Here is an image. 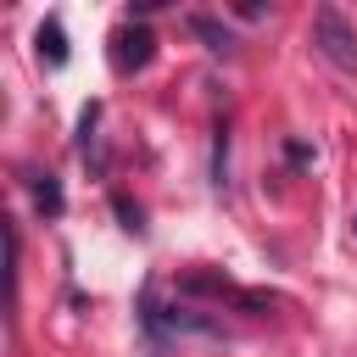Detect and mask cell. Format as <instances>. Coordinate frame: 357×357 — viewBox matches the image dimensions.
<instances>
[{
  "instance_id": "6da1fadb",
  "label": "cell",
  "mask_w": 357,
  "mask_h": 357,
  "mask_svg": "<svg viewBox=\"0 0 357 357\" xmlns=\"http://www.w3.org/2000/svg\"><path fill=\"white\" fill-rule=\"evenodd\" d=\"M312 50H318L329 67H340V73L357 67V28L346 22L340 6H318V11H312Z\"/></svg>"
},
{
  "instance_id": "7a4b0ae2",
  "label": "cell",
  "mask_w": 357,
  "mask_h": 357,
  "mask_svg": "<svg viewBox=\"0 0 357 357\" xmlns=\"http://www.w3.org/2000/svg\"><path fill=\"white\" fill-rule=\"evenodd\" d=\"M151 56H156V33L151 28H139V22L117 28V39H112V67L117 73H139Z\"/></svg>"
},
{
  "instance_id": "3957f363",
  "label": "cell",
  "mask_w": 357,
  "mask_h": 357,
  "mask_svg": "<svg viewBox=\"0 0 357 357\" xmlns=\"http://www.w3.org/2000/svg\"><path fill=\"white\" fill-rule=\"evenodd\" d=\"M190 33H201L212 50H229V45H234V33H229L218 17H190Z\"/></svg>"
},
{
  "instance_id": "277c9868",
  "label": "cell",
  "mask_w": 357,
  "mask_h": 357,
  "mask_svg": "<svg viewBox=\"0 0 357 357\" xmlns=\"http://www.w3.org/2000/svg\"><path fill=\"white\" fill-rule=\"evenodd\" d=\"M39 56H50V67L67 61V33H61V22H45V28H39Z\"/></svg>"
},
{
  "instance_id": "5b68a950",
  "label": "cell",
  "mask_w": 357,
  "mask_h": 357,
  "mask_svg": "<svg viewBox=\"0 0 357 357\" xmlns=\"http://www.w3.org/2000/svg\"><path fill=\"white\" fill-rule=\"evenodd\" d=\"M117 218H123V229H128V234H139V229H145V223H139V206H128V201H117Z\"/></svg>"
},
{
  "instance_id": "8992f818",
  "label": "cell",
  "mask_w": 357,
  "mask_h": 357,
  "mask_svg": "<svg viewBox=\"0 0 357 357\" xmlns=\"http://www.w3.org/2000/svg\"><path fill=\"white\" fill-rule=\"evenodd\" d=\"M351 234H357V218H351Z\"/></svg>"
}]
</instances>
